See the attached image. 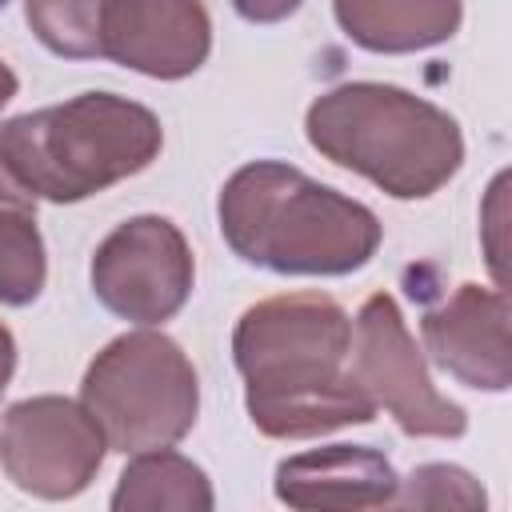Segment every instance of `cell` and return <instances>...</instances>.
I'll return each instance as SVG.
<instances>
[{
	"mask_svg": "<svg viewBox=\"0 0 512 512\" xmlns=\"http://www.w3.org/2000/svg\"><path fill=\"white\" fill-rule=\"evenodd\" d=\"M352 320L324 292H284L244 308L232 360L244 376V408L268 440H312L348 424H372L376 404L348 372Z\"/></svg>",
	"mask_w": 512,
	"mask_h": 512,
	"instance_id": "1",
	"label": "cell"
},
{
	"mask_svg": "<svg viewBox=\"0 0 512 512\" xmlns=\"http://www.w3.org/2000/svg\"><path fill=\"white\" fill-rule=\"evenodd\" d=\"M224 244L276 276H348L360 272L384 228L376 212L284 160L236 168L216 200Z\"/></svg>",
	"mask_w": 512,
	"mask_h": 512,
	"instance_id": "2",
	"label": "cell"
},
{
	"mask_svg": "<svg viewBox=\"0 0 512 512\" xmlns=\"http://www.w3.org/2000/svg\"><path fill=\"white\" fill-rule=\"evenodd\" d=\"M308 144L392 200H428L464 164L460 124L432 100L380 84L348 80L320 92L304 112Z\"/></svg>",
	"mask_w": 512,
	"mask_h": 512,
	"instance_id": "3",
	"label": "cell"
},
{
	"mask_svg": "<svg viewBox=\"0 0 512 512\" xmlns=\"http://www.w3.org/2000/svg\"><path fill=\"white\" fill-rule=\"evenodd\" d=\"M160 148V116L116 92H80L0 124V164L48 204H80L144 172Z\"/></svg>",
	"mask_w": 512,
	"mask_h": 512,
	"instance_id": "4",
	"label": "cell"
},
{
	"mask_svg": "<svg viewBox=\"0 0 512 512\" xmlns=\"http://www.w3.org/2000/svg\"><path fill=\"white\" fill-rule=\"evenodd\" d=\"M80 404L104 432L108 452L140 456L180 444L200 412V380L188 352L152 328L108 340L84 380Z\"/></svg>",
	"mask_w": 512,
	"mask_h": 512,
	"instance_id": "5",
	"label": "cell"
},
{
	"mask_svg": "<svg viewBox=\"0 0 512 512\" xmlns=\"http://www.w3.org/2000/svg\"><path fill=\"white\" fill-rule=\"evenodd\" d=\"M352 380L364 388V396L384 408L400 432L408 436H436V440H456L468 432V412L440 396L424 352L416 348L400 304L388 292H372L356 320H352Z\"/></svg>",
	"mask_w": 512,
	"mask_h": 512,
	"instance_id": "6",
	"label": "cell"
},
{
	"mask_svg": "<svg viewBox=\"0 0 512 512\" xmlns=\"http://www.w3.org/2000/svg\"><path fill=\"white\" fill-rule=\"evenodd\" d=\"M92 292L96 300L140 328L172 320L196 284V260L184 232L168 216H132L116 224L92 256Z\"/></svg>",
	"mask_w": 512,
	"mask_h": 512,
	"instance_id": "7",
	"label": "cell"
},
{
	"mask_svg": "<svg viewBox=\"0 0 512 512\" xmlns=\"http://www.w3.org/2000/svg\"><path fill=\"white\" fill-rule=\"evenodd\" d=\"M104 452V432L80 400L28 396L0 416V468L36 500H72L88 492Z\"/></svg>",
	"mask_w": 512,
	"mask_h": 512,
	"instance_id": "8",
	"label": "cell"
},
{
	"mask_svg": "<svg viewBox=\"0 0 512 512\" xmlns=\"http://www.w3.org/2000/svg\"><path fill=\"white\" fill-rule=\"evenodd\" d=\"M212 52V20L192 0H104L100 56L152 76L184 80Z\"/></svg>",
	"mask_w": 512,
	"mask_h": 512,
	"instance_id": "9",
	"label": "cell"
},
{
	"mask_svg": "<svg viewBox=\"0 0 512 512\" xmlns=\"http://www.w3.org/2000/svg\"><path fill=\"white\" fill-rule=\"evenodd\" d=\"M428 360L476 392H508L512 352H508V296L504 288L460 284L444 304L428 308L420 320Z\"/></svg>",
	"mask_w": 512,
	"mask_h": 512,
	"instance_id": "10",
	"label": "cell"
},
{
	"mask_svg": "<svg viewBox=\"0 0 512 512\" xmlns=\"http://www.w3.org/2000/svg\"><path fill=\"white\" fill-rule=\"evenodd\" d=\"M396 468L368 444L304 448L276 464L272 492L288 512H380L396 500Z\"/></svg>",
	"mask_w": 512,
	"mask_h": 512,
	"instance_id": "11",
	"label": "cell"
},
{
	"mask_svg": "<svg viewBox=\"0 0 512 512\" xmlns=\"http://www.w3.org/2000/svg\"><path fill=\"white\" fill-rule=\"evenodd\" d=\"M336 24L368 52H420L456 36L464 8L456 0H336Z\"/></svg>",
	"mask_w": 512,
	"mask_h": 512,
	"instance_id": "12",
	"label": "cell"
},
{
	"mask_svg": "<svg viewBox=\"0 0 512 512\" xmlns=\"http://www.w3.org/2000/svg\"><path fill=\"white\" fill-rule=\"evenodd\" d=\"M108 512H216V492L208 472L172 452H140L116 476Z\"/></svg>",
	"mask_w": 512,
	"mask_h": 512,
	"instance_id": "13",
	"label": "cell"
},
{
	"mask_svg": "<svg viewBox=\"0 0 512 512\" xmlns=\"http://www.w3.org/2000/svg\"><path fill=\"white\" fill-rule=\"evenodd\" d=\"M48 280V252L36 224V200L0 164V304L28 308Z\"/></svg>",
	"mask_w": 512,
	"mask_h": 512,
	"instance_id": "14",
	"label": "cell"
},
{
	"mask_svg": "<svg viewBox=\"0 0 512 512\" xmlns=\"http://www.w3.org/2000/svg\"><path fill=\"white\" fill-rule=\"evenodd\" d=\"M100 12L104 0H28L24 20L36 40L68 60L100 56Z\"/></svg>",
	"mask_w": 512,
	"mask_h": 512,
	"instance_id": "15",
	"label": "cell"
},
{
	"mask_svg": "<svg viewBox=\"0 0 512 512\" xmlns=\"http://www.w3.org/2000/svg\"><path fill=\"white\" fill-rule=\"evenodd\" d=\"M396 508L404 512H488L484 484L460 464H420L396 484Z\"/></svg>",
	"mask_w": 512,
	"mask_h": 512,
	"instance_id": "16",
	"label": "cell"
},
{
	"mask_svg": "<svg viewBox=\"0 0 512 512\" xmlns=\"http://www.w3.org/2000/svg\"><path fill=\"white\" fill-rule=\"evenodd\" d=\"M12 372H16V340H12L8 324H0V396L12 384Z\"/></svg>",
	"mask_w": 512,
	"mask_h": 512,
	"instance_id": "17",
	"label": "cell"
},
{
	"mask_svg": "<svg viewBox=\"0 0 512 512\" xmlns=\"http://www.w3.org/2000/svg\"><path fill=\"white\" fill-rule=\"evenodd\" d=\"M16 88H20V80H16V72L4 64V56H0V112L8 108V100L16 96Z\"/></svg>",
	"mask_w": 512,
	"mask_h": 512,
	"instance_id": "18",
	"label": "cell"
},
{
	"mask_svg": "<svg viewBox=\"0 0 512 512\" xmlns=\"http://www.w3.org/2000/svg\"><path fill=\"white\" fill-rule=\"evenodd\" d=\"M380 512H404V508H380Z\"/></svg>",
	"mask_w": 512,
	"mask_h": 512,
	"instance_id": "19",
	"label": "cell"
}]
</instances>
